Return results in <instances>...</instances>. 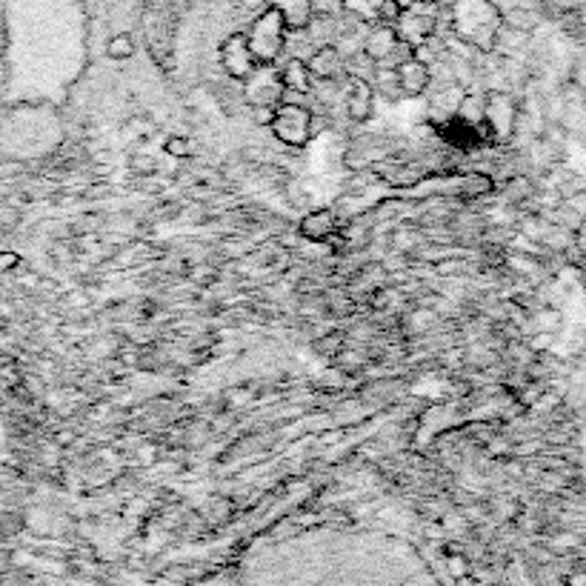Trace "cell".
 Instances as JSON below:
<instances>
[{"mask_svg":"<svg viewBox=\"0 0 586 586\" xmlns=\"http://www.w3.org/2000/svg\"><path fill=\"white\" fill-rule=\"evenodd\" d=\"M306 66L315 81H344L346 78V58L338 52V46H318L309 55Z\"/></svg>","mask_w":586,"mask_h":586,"instance_id":"7","label":"cell"},{"mask_svg":"<svg viewBox=\"0 0 586 586\" xmlns=\"http://www.w3.org/2000/svg\"><path fill=\"white\" fill-rule=\"evenodd\" d=\"M263 3L281 12L289 32H304V29H309L312 18H315L312 0H263Z\"/></svg>","mask_w":586,"mask_h":586,"instance_id":"11","label":"cell"},{"mask_svg":"<svg viewBox=\"0 0 586 586\" xmlns=\"http://www.w3.org/2000/svg\"><path fill=\"white\" fill-rule=\"evenodd\" d=\"M312 121H315V115H312V109L304 106V103H281L275 109V118L269 123V129H272L275 141H281L283 146L304 149L306 143L315 138Z\"/></svg>","mask_w":586,"mask_h":586,"instance_id":"3","label":"cell"},{"mask_svg":"<svg viewBox=\"0 0 586 586\" xmlns=\"http://www.w3.org/2000/svg\"><path fill=\"white\" fill-rule=\"evenodd\" d=\"M372 89H375V98L381 95V98L389 103L404 101V92H401V83H398L395 69H381V66H378V72H375V78H372Z\"/></svg>","mask_w":586,"mask_h":586,"instance_id":"13","label":"cell"},{"mask_svg":"<svg viewBox=\"0 0 586 586\" xmlns=\"http://www.w3.org/2000/svg\"><path fill=\"white\" fill-rule=\"evenodd\" d=\"M163 155L172 158V161H189L195 155V143H192V138H186V135H169L163 141Z\"/></svg>","mask_w":586,"mask_h":586,"instance_id":"16","label":"cell"},{"mask_svg":"<svg viewBox=\"0 0 586 586\" xmlns=\"http://www.w3.org/2000/svg\"><path fill=\"white\" fill-rule=\"evenodd\" d=\"M392 3H395V6H398L401 12H404V9H412V6H418V3H424V0H392Z\"/></svg>","mask_w":586,"mask_h":586,"instance_id":"20","label":"cell"},{"mask_svg":"<svg viewBox=\"0 0 586 586\" xmlns=\"http://www.w3.org/2000/svg\"><path fill=\"white\" fill-rule=\"evenodd\" d=\"M298 232H301V238H304V241H312V243L332 241V238L341 232L338 212H335V209H312L309 215L301 218V223H298Z\"/></svg>","mask_w":586,"mask_h":586,"instance_id":"6","label":"cell"},{"mask_svg":"<svg viewBox=\"0 0 586 586\" xmlns=\"http://www.w3.org/2000/svg\"><path fill=\"white\" fill-rule=\"evenodd\" d=\"M129 169H132V172H135V175H138V178H143V181H146V178H152V175H155V172H158V161H155V158H152V155H132V161H129Z\"/></svg>","mask_w":586,"mask_h":586,"instance_id":"18","label":"cell"},{"mask_svg":"<svg viewBox=\"0 0 586 586\" xmlns=\"http://www.w3.org/2000/svg\"><path fill=\"white\" fill-rule=\"evenodd\" d=\"M6 29V15H3V6H0V32Z\"/></svg>","mask_w":586,"mask_h":586,"instance_id":"22","label":"cell"},{"mask_svg":"<svg viewBox=\"0 0 586 586\" xmlns=\"http://www.w3.org/2000/svg\"><path fill=\"white\" fill-rule=\"evenodd\" d=\"M429 3H432L435 9H441V12H446V9L452 6V0H429Z\"/></svg>","mask_w":586,"mask_h":586,"instance_id":"21","label":"cell"},{"mask_svg":"<svg viewBox=\"0 0 586 586\" xmlns=\"http://www.w3.org/2000/svg\"><path fill=\"white\" fill-rule=\"evenodd\" d=\"M395 75H398V83H401V92H404V101L406 98H421L426 95V89H429V83H432V69L426 66L424 61H418L415 55L404 61L398 69H395Z\"/></svg>","mask_w":586,"mask_h":586,"instance_id":"9","label":"cell"},{"mask_svg":"<svg viewBox=\"0 0 586 586\" xmlns=\"http://www.w3.org/2000/svg\"><path fill=\"white\" fill-rule=\"evenodd\" d=\"M241 86L249 109H278L283 103V83L275 66H258Z\"/></svg>","mask_w":586,"mask_h":586,"instance_id":"4","label":"cell"},{"mask_svg":"<svg viewBox=\"0 0 586 586\" xmlns=\"http://www.w3.org/2000/svg\"><path fill=\"white\" fill-rule=\"evenodd\" d=\"M221 66L226 72V78L243 83L255 69H258V61L252 58L249 52V43H246V35L243 32H232L226 41L221 43Z\"/></svg>","mask_w":586,"mask_h":586,"instance_id":"5","label":"cell"},{"mask_svg":"<svg viewBox=\"0 0 586 586\" xmlns=\"http://www.w3.org/2000/svg\"><path fill=\"white\" fill-rule=\"evenodd\" d=\"M344 109L349 115V121L366 123L375 112V89L372 83L364 81H349L344 92Z\"/></svg>","mask_w":586,"mask_h":586,"instance_id":"8","label":"cell"},{"mask_svg":"<svg viewBox=\"0 0 586 586\" xmlns=\"http://www.w3.org/2000/svg\"><path fill=\"white\" fill-rule=\"evenodd\" d=\"M246 35V43H249V52L252 58L258 61V66H275V61L283 55L286 49V21L278 9L266 6L263 12H258L252 21H249V29L243 32Z\"/></svg>","mask_w":586,"mask_h":586,"instance_id":"2","label":"cell"},{"mask_svg":"<svg viewBox=\"0 0 586 586\" xmlns=\"http://www.w3.org/2000/svg\"><path fill=\"white\" fill-rule=\"evenodd\" d=\"M278 75H281L283 92H292V95H301V98H309V95H312V83H315V78H312L306 61L289 58V61L278 69Z\"/></svg>","mask_w":586,"mask_h":586,"instance_id":"12","label":"cell"},{"mask_svg":"<svg viewBox=\"0 0 586 586\" xmlns=\"http://www.w3.org/2000/svg\"><path fill=\"white\" fill-rule=\"evenodd\" d=\"M401 43L398 38V32H395V26H386V23H375L372 29H369V35L364 38V46H361V52H364L366 58H372L375 63H384L392 52H395V46Z\"/></svg>","mask_w":586,"mask_h":586,"instance_id":"10","label":"cell"},{"mask_svg":"<svg viewBox=\"0 0 586 586\" xmlns=\"http://www.w3.org/2000/svg\"><path fill=\"white\" fill-rule=\"evenodd\" d=\"M449 23L461 41L478 49H492L495 35L501 29V12L492 0H452Z\"/></svg>","mask_w":586,"mask_h":586,"instance_id":"1","label":"cell"},{"mask_svg":"<svg viewBox=\"0 0 586 586\" xmlns=\"http://www.w3.org/2000/svg\"><path fill=\"white\" fill-rule=\"evenodd\" d=\"M135 38L129 35V32H118V35H112L109 41H106V55L112 58V61H129L132 55H135Z\"/></svg>","mask_w":586,"mask_h":586,"instance_id":"15","label":"cell"},{"mask_svg":"<svg viewBox=\"0 0 586 586\" xmlns=\"http://www.w3.org/2000/svg\"><path fill=\"white\" fill-rule=\"evenodd\" d=\"M461 189H464L466 198H478V195L492 192V178H486V175H466L464 181H461Z\"/></svg>","mask_w":586,"mask_h":586,"instance_id":"17","label":"cell"},{"mask_svg":"<svg viewBox=\"0 0 586 586\" xmlns=\"http://www.w3.org/2000/svg\"><path fill=\"white\" fill-rule=\"evenodd\" d=\"M18 263H21V258H18L15 252H0V275H3V272H12Z\"/></svg>","mask_w":586,"mask_h":586,"instance_id":"19","label":"cell"},{"mask_svg":"<svg viewBox=\"0 0 586 586\" xmlns=\"http://www.w3.org/2000/svg\"><path fill=\"white\" fill-rule=\"evenodd\" d=\"M346 12H352L361 23H381V12H384L386 0H341Z\"/></svg>","mask_w":586,"mask_h":586,"instance_id":"14","label":"cell"}]
</instances>
